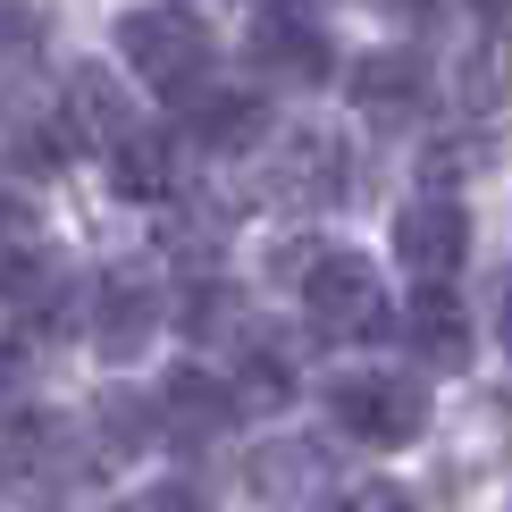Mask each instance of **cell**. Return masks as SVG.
Listing matches in <instances>:
<instances>
[{
  "label": "cell",
  "instance_id": "ac0fdd59",
  "mask_svg": "<svg viewBox=\"0 0 512 512\" xmlns=\"http://www.w3.org/2000/svg\"><path fill=\"white\" fill-rule=\"evenodd\" d=\"M496 336H504V353H512V277H504V303H496Z\"/></svg>",
  "mask_w": 512,
  "mask_h": 512
},
{
  "label": "cell",
  "instance_id": "52a82bcc",
  "mask_svg": "<svg viewBox=\"0 0 512 512\" xmlns=\"http://www.w3.org/2000/svg\"><path fill=\"white\" fill-rule=\"evenodd\" d=\"M353 101L370 118H420V101H429V68H420L412 51H378L353 68Z\"/></svg>",
  "mask_w": 512,
  "mask_h": 512
},
{
  "label": "cell",
  "instance_id": "5bb4252c",
  "mask_svg": "<svg viewBox=\"0 0 512 512\" xmlns=\"http://www.w3.org/2000/svg\"><path fill=\"white\" fill-rule=\"evenodd\" d=\"M311 479H328V454L319 445H261L252 454V496H303Z\"/></svg>",
  "mask_w": 512,
  "mask_h": 512
},
{
  "label": "cell",
  "instance_id": "ba28073f",
  "mask_svg": "<svg viewBox=\"0 0 512 512\" xmlns=\"http://www.w3.org/2000/svg\"><path fill=\"white\" fill-rule=\"evenodd\" d=\"M277 194L303 202V210L345 194V152H336V135H294L286 152H277Z\"/></svg>",
  "mask_w": 512,
  "mask_h": 512
},
{
  "label": "cell",
  "instance_id": "3957f363",
  "mask_svg": "<svg viewBox=\"0 0 512 512\" xmlns=\"http://www.w3.org/2000/svg\"><path fill=\"white\" fill-rule=\"evenodd\" d=\"M328 412L345 420L361 445H412L420 429H429V395H420V378H395V370L336 378V387H328Z\"/></svg>",
  "mask_w": 512,
  "mask_h": 512
},
{
  "label": "cell",
  "instance_id": "2e32d148",
  "mask_svg": "<svg viewBox=\"0 0 512 512\" xmlns=\"http://www.w3.org/2000/svg\"><path fill=\"white\" fill-rule=\"evenodd\" d=\"M126 512H210V504L194 496V487H152V496H135Z\"/></svg>",
  "mask_w": 512,
  "mask_h": 512
},
{
  "label": "cell",
  "instance_id": "30bf717a",
  "mask_svg": "<svg viewBox=\"0 0 512 512\" xmlns=\"http://www.w3.org/2000/svg\"><path fill=\"white\" fill-rule=\"evenodd\" d=\"M110 185L135 202H152L177 185V152H168V135H143V126H126V135L110 143Z\"/></svg>",
  "mask_w": 512,
  "mask_h": 512
},
{
  "label": "cell",
  "instance_id": "e0dca14e",
  "mask_svg": "<svg viewBox=\"0 0 512 512\" xmlns=\"http://www.w3.org/2000/svg\"><path fill=\"white\" fill-rule=\"evenodd\" d=\"M336 512H403V496H395V487H345V504H336Z\"/></svg>",
  "mask_w": 512,
  "mask_h": 512
},
{
  "label": "cell",
  "instance_id": "9c48e42d",
  "mask_svg": "<svg viewBox=\"0 0 512 512\" xmlns=\"http://www.w3.org/2000/svg\"><path fill=\"white\" fill-rule=\"evenodd\" d=\"M252 59L277 76H328V42L303 9H261V26H252Z\"/></svg>",
  "mask_w": 512,
  "mask_h": 512
},
{
  "label": "cell",
  "instance_id": "5b68a950",
  "mask_svg": "<svg viewBox=\"0 0 512 512\" xmlns=\"http://www.w3.org/2000/svg\"><path fill=\"white\" fill-rule=\"evenodd\" d=\"M403 336H412V353L429 361V370H462V361H471V319H462L445 277H420L412 311H403Z\"/></svg>",
  "mask_w": 512,
  "mask_h": 512
},
{
  "label": "cell",
  "instance_id": "d6986e66",
  "mask_svg": "<svg viewBox=\"0 0 512 512\" xmlns=\"http://www.w3.org/2000/svg\"><path fill=\"white\" fill-rule=\"evenodd\" d=\"M479 17H496V26H512V0H471Z\"/></svg>",
  "mask_w": 512,
  "mask_h": 512
},
{
  "label": "cell",
  "instance_id": "8fae6325",
  "mask_svg": "<svg viewBox=\"0 0 512 512\" xmlns=\"http://www.w3.org/2000/svg\"><path fill=\"white\" fill-rule=\"evenodd\" d=\"M68 126H76L84 143H101V152H110L135 118H126V101L110 93V76H101V68H76V76H68Z\"/></svg>",
  "mask_w": 512,
  "mask_h": 512
},
{
  "label": "cell",
  "instance_id": "7a4b0ae2",
  "mask_svg": "<svg viewBox=\"0 0 512 512\" xmlns=\"http://www.w3.org/2000/svg\"><path fill=\"white\" fill-rule=\"evenodd\" d=\"M303 311L319 336H378L387 328V286L361 252H311L303 261Z\"/></svg>",
  "mask_w": 512,
  "mask_h": 512
},
{
  "label": "cell",
  "instance_id": "4fadbf2b",
  "mask_svg": "<svg viewBox=\"0 0 512 512\" xmlns=\"http://www.w3.org/2000/svg\"><path fill=\"white\" fill-rule=\"evenodd\" d=\"M261 135V93H210L194 110V143L202 152H244Z\"/></svg>",
  "mask_w": 512,
  "mask_h": 512
},
{
  "label": "cell",
  "instance_id": "7c38bea8",
  "mask_svg": "<svg viewBox=\"0 0 512 512\" xmlns=\"http://www.w3.org/2000/svg\"><path fill=\"white\" fill-rule=\"evenodd\" d=\"M160 412H177V429H185V437H219L227 420H236V395L210 387L202 370H177V378H168V395H160Z\"/></svg>",
  "mask_w": 512,
  "mask_h": 512
},
{
  "label": "cell",
  "instance_id": "9a60e30c",
  "mask_svg": "<svg viewBox=\"0 0 512 512\" xmlns=\"http://www.w3.org/2000/svg\"><path fill=\"white\" fill-rule=\"evenodd\" d=\"M26 277H34V227H26V210L0 202V294H17Z\"/></svg>",
  "mask_w": 512,
  "mask_h": 512
},
{
  "label": "cell",
  "instance_id": "8992f818",
  "mask_svg": "<svg viewBox=\"0 0 512 512\" xmlns=\"http://www.w3.org/2000/svg\"><path fill=\"white\" fill-rule=\"evenodd\" d=\"M152 319H160V294L143 286V277H101L93 286V345L110 353V361H126V353H143V336H152Z\"/></svg>",
  "mask_w": 512,
  "mask_h": 512
},
{
  "label": "cell",
  "instance_id": "277c9868",
  "mask_svg": "<svg viewBox=\"0 0 512 512\" xmlns=\"http://www.w3.org/2000/svg\"><path fill=\"white\" fill-rule=\"evenodd\" d=\"M462 252H471V219H462V202L429 194V202H412L395 219V261L412 269V277H454Z\"/></svg>",
  "mask_w": 512,
  "mask_h": 512
},
{
  "label": "cell",
  "instance_id": "6da1fadb",
  "mask_svg": "<svg viewBox=\"0 0 512 512\" xmlns=\"http://www.w3.org/2000/svg\"><path fill=\"white\" fill-rule=\"evenodd\" d=\"M118 59L143 84H160V93H202L219 42H210V26L194 9H126L118 17Z\"/></svg>",
  "mask_w": 512,
  "mask_h": 512
}]
</instances>
